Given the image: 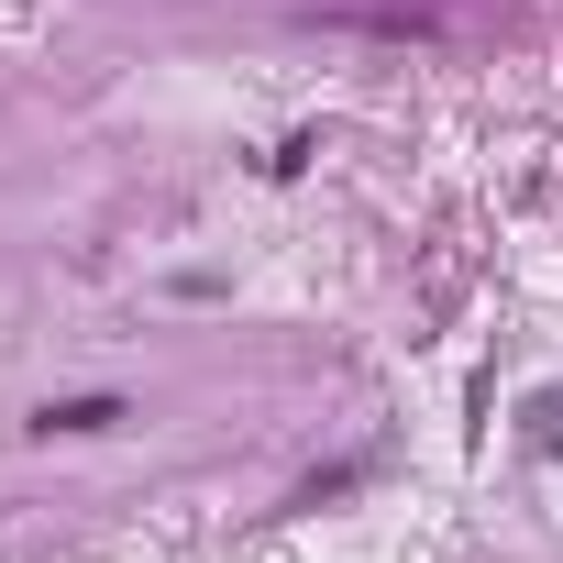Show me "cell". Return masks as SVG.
Wrapping results in <instances>:
<instances>
[{
	"label": "cell",
	"instance_id": "6da1fadb",
	"mask_svg": "<svg viewBox=\"0 0 563 563\" xmlns=\"http://www.w3.org/2000/svg\"><path fill=\"white\" fill-rule=\"evenodd\" d=\"M111 420H122V398H56L34 431H111Z\"/></svg>",
	"mask_w": 563,
	"mask_h": 563
}]
</instances>
